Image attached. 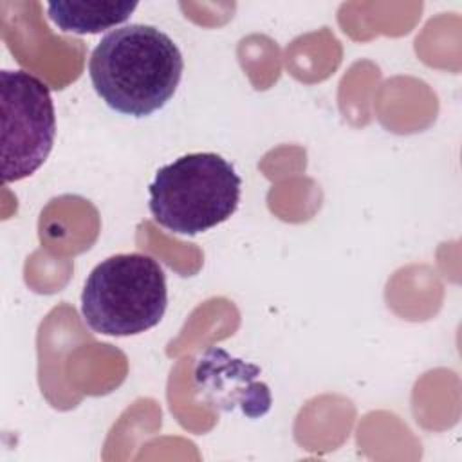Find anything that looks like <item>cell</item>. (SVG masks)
<instances>
[{
  "label": "cell",
  "mask_w": 462,
  "mask_h": 462,
  "mask_svg": "<svg viewBox=\"0 0 462 462\" xmlns=\"http://www.w3.org/2000/svg\"><path fill=\"white\" fill-rule=\"evenodd\" d=\"M215 370L222 375V383L199 384V388L217 395V402L226 404L224 408H233V404H240L244 413L249 417H260L271 408V393L267 384L256 383V375L260 368L254 365H247L242 359L231 357L222 348H209L202 356Z\"/></svg>",
  "instance_id": "5"
},
{
  "label": "cell",
  "mask_w": 462,
  "mask_h": 462,
  "mask_svg": "<svg viewBox=\"0 0 462 462\" xmlns=\"http://www.w3.org/2000/svg\"><path fill=\"white\" fill-rule=\"evenodd\" d=\"M2 179L32 175L49 157L56 137V112L49 87L27 70L0 72Z\"/></svg>",
  "instance_id": "4"
},
{
  "label": "cell",
  "mask_w": 462,
  "mask_h": 462,
  "mask_svg": "<svg viewBox=\"0 0 462 462\" xmlns=\"http://www.w3.org/2000/svg\"><path fill=\"white\" fill-rule=\"evenodd\" d=\"M137 2L121 0H56L47 4V14L63 32L96 34L130 18Z\"/></svg>",
  "instance_id": "6"
},
{
  "label": "cell",
  "mask_w": 462,
  "mask_h": 462,
  "mask_svg": "<svg viewBox=\"0 0 462 462\" xmlns=\"http://www.w3.org/2000/svg\"><path fill=\"white\" fill-rule=\"evenodd\" d=\"M184 60L175 42L161 29L130 23L106 32L88 60L96 94L116 112L146 117L175 94Z\"/></svg>",
  "instance_id": "1"
},
{
  "label": "cell",
  "mask_w": 462,
  "mask_h": 462,
  "mask_svg": "<svg viewBox=\"0 0 462 462\" xmlns=\"http://www.w3.org/2000/svg\"><path fill=\"white\" fill-rule=\"evenodd\" d=\"M166 274L150 254L121 253L97 263L85 280L81 316L97 334L135 336L162 319Z\"/></svg>",
  "instance_id": "3"
},
{
  "label": "cell",
  "mask_w": 462,
  "mask_h": 462,
  "mask_svg": "<svg viewBox=\"0 0 462 462\" xmlns=\"http://www.w3.org/2000/svg\"><path fill=\"white\" fill-rule=\"evenodd\" d=\"M242 179L218 153H188L157 170L150 213L175 235L193 236L226 222L238 208Z\"/></svg>",
  "instance_id": "2"
}]
</instances>
